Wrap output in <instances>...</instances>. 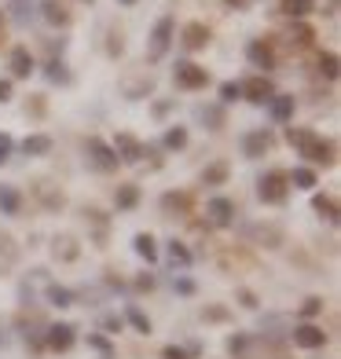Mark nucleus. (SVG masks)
<instances>
[{
  "label": "nucleus",
  "instance_id": "obj_1",
  "mask_svg": "<svg viewBox=\"0 0 341 359\" xmlns=\"http://www.w3.org/2000/svg\"><path fill=\"white\" fill-rule=\"evenodd\" d=\"M173 41H176V19H173V15H161V19L151 26V34H147V62H161V59H166Z\"/></svg>",
  "mask_w": 341,
  "mask_h": 359
},
{
  "label": "nucleus",
  "instance_id": "obj_2",
  "mask_svg": "<svg viewBox=\"0 0 341 359\" xmlns=\"http://www.w3.org/2000/svg\"><path fill=\"white\" fill-rule=\"evenodd\" d=\"M209 70L199 67V62H191V59H176V67H173V85L180 88V92H202L209 88Z\"/></svg>",
  "mask_w": 341,
  "mask_h": 359
},
{
  "label": "nucleus",
  "instance_id": "obj_3",
  "mask_svg": "<svg viewBox=\"0 0 341 359\" xmlns=\"http://www.w3.org/2000/svg\"><path fill=\"white\" fill-rule=\"evenodd\" d=\"M257 198L265 205H286L290 198V180L283 169H268L261 180H257Z\"/></svg>",
  "mask_w": 341,
  "mask_h": 359
},
{
  "label": "nucleus",
  "instance_id": "obj_4",
  "mask_svg": "<svg viewBox=\"0 0 341 359\" xmlns=\"http://www.w3.org/2000/svg\"><path fill=\"white\" fill-rule=\"evenodd\" d=\"M85 161H88V169L103 172V176H110V172H118V169H121L118 154H114V151H110V143L100 140V136H88V140H85Z\"/></svg>",
  "mask_w": 341,
  "mask_h": 359
},
{
  "label": "nucleus",
  "instance_id": "obj_5",
  "mask_svg": "<svg viewBox=\"0 0 341 359\" xmlns=\"http://www.w3.org/2000/svg\"><path fill=\"white\" fill-rule=\"evenodd\" d=\"M242 235H246L253 246H261V250H283L286 246V231L279 224H246Z\"/></svg>",
  "mask_w": 341,
  "mask_h": 359
},
{
  "label": "nucleus",
  "instance_id": "obj_6",
  "mask_svg": "<svg viewBox=\"0 0 341 359\" xmlns=\"http://www.w3.org/2000/svg\"><path fill=\"white\" fill-rule=\"evenodd\" d=\"M77 345V326L74 323H48L44 326V348H52V352H70Z\"/></svg>",
  "mask_w": 341,
  "mask_h": 359
},
{
  "label": "nucleus",
  "instance_id": "obj_7",
  "mask_svg": "<svg viewBox=\"0 0 341 359\" xmlns=\"http://www.w3.org/2000/svg\"><path fill=\"white\" fill-rule=\"evenodd\" d=\"M239 88H242V100L253 103V107H265L272 95H275V81L268 74H253L246 81H239Z\"/></svg>",
  "mask_w": 341,
  "mask_h": 359
},
{
  "label": "nucleus",
  "instance_id": "obj_8",
  "mask_svg": "<svg viewBox=\"0 0 341 359\" xmlns=\"http://www.w3.org/2000/svg\"><path fill=\"white\" fill-rule=\"evenodd\" d=\"M118 88H121V95H125V100L140 103V100H147V95L154 92V74H147V70L125 74V77L118 81Z\"/></svg>",
  "mask_w": 341,
  "mask_h": 359
},
{
  "label": "nucleus",
  "instance_id": "obj_9",
  "mask_svg": "<svg viewBox=\"0 0 341 359\" xmlns=\"http://www.w3.org/2000/svg\"><path fill=\"white\" fill-rule=\"evenodd\" d=\"M272 147H275L272 128H250V133L242 136V158H246V161H261Z\"/></svg>",
  "mask_w": 341,
  "mask_h": 359
},
{
  "label": "nucleus",
  "instance_id": "obj_10",
  "mask_svg": "<svg viewBox=\"0 0 341 359\" xmlns=\"http://www.w3.org/2000/svg\"><path fill=\"white\" fill-rule=\"evenodd\" d=\"M334 154H337V147H334V140H323V136H316L312 143L301 151V158H305V165L308 169H330L334 165Z\"/></svg>",
  "mask_w": 341,
  "mask_h": 359
},
{
  "label": "nucleus",
  "instance_id": "obj_11",
  "mask_svg": "<svg viewBox=\"0 0 341 359\" xmlns=\"http://www.w3.org/2000/svg\"><path fill=\"white\" fill-rule=\"evenodd\" d=\"M8 77L11 81H29V77H34L37 74V59H34V52H29V48L26 44H15L11 48V55H8Z\"/></svg>",
  "mask_w": 341,
  "mask_h": 359
},
{
  "label": "nucleus",
  "instance_id": "obj_12",
  "mask_svg": "<svg viewBox=\"0 0 341 359\" xmlns=\"http://www.w3.org/2000/svg\"><path fill=\"white\" fill-rule=\"evenodd\" d=\"M283 44L290 48V52H305V48H312V41H316V29L308 26V22H301V19H290L286 26H283Z\"/></svg>",
  "mask_w": 341,
  "mask_h": 359
},
{
  "label": "nucleus",
  "instance_id": "obj_13",
  "mask_svg": "<svg viewBox=\"0 0 341 359\" xmlns=\"http://www.w3.org/2000/svg\"><path fill=\"white\" fill-rule=\"evenodd\" d=\"M235 202L227 198V194H213V198L206 202V220L209 227H232L235 224Z\"/></svg>",
  "mask_w": 341,
  "mask_h": 359
},
{
  "label": "nucleus",
  "instance_id": "obj_14",
  "mask_svg": "<svg viewBox=\"0 0 341 359\" xmlns=\"http://www.w3.org/2000/svg\"><path fill=\"white\" fill-rule=\"evenodd\" d=\"M290 341H294L297 348H308V352H316V348H323L327 345V330L323 326H316V323H294V330H290Z\"/></svg>",
  "mask_w": 341,
  "mask_h": 359
},
{
  "label": "nucleus",
  "instance_id": "obj_15",
  "mask_svg": "<svg viewBox=\"0 0 341 359\" xmlns=\"http://www.w3.org/2000/svg\"><path fill=\"white\" fill-rule=\"evenodd\" d=\"M110 151L118 154L121 165H140V161H143V143L133 133H118V136H114V143H110Z\"/></svg>",
  "mask_w": 341,
  "mask_h": 359
},
{
  "label": "nucleus",
  "instance_id": "obj_16",
  "mask_svg": "<svg viewBox=\"0 0 341 359\" xmlns=\"http://www.w3.org/2000/svg\"><path fill=\"white\" fill-rule=\"evenodd\" d=\"M48 250H52V260L55 264H74V260L81 257V242L74 235H52V242H48Z\"/></svg>",
  "mask_w": 341,
  "mask_h": 359
},
{
  "label": "nucleus",
  "instance_id": "obj_17",
  "mask_svg": "<svg viewBox=\"0 0 341 359\" xmlns=\"http://www.w3.org/2000/svg\"><path fill=\"white\" fill-rule=\"evenodd\" d=\"M246 59H250L253 70H275V48H272V41L253 37V41L246 44Z\"/></svg>",
  "mask_w": 341,
  "mask_h": 359
},
{
  "label": "nucleus",
  "instance_id": "obj_18",
  "mask_svg": "<svg viewBox=\"0 0 341 359\" xmlns=\"http://www.w3.org/2000/svg\"><path fill=\"white\" fill-rule=\"evenodd\" d=\"M37 11H41V19L48 26H55V29H67L74 22V15L67 11V4L62 0H37Z\"/></svg>",
  "mask_w": 341,
  "mask_h": 359
},
{
  "label": "nucleus",
  "instance_id": "obj_19",
  "mask_svg": "<svg viewBox=\"0 0 341 359\" xmlns=\"http://www.w3.org/2000/svg\"><path fill=\"white\" fill-rule=\"evenodd\" d=\"M265 107H268V118H272L275 125H290V121H294V110H297V100H294V95L275 92Z\"/></svg>",
  "mask_w": 341,
  "mask_h": 359
},
{
  "label": "nucleus",
  "instance_id": "obj_20",
  "mask_svg": "<svg viewBox=\"0 0 341 359\" xmlns=\"http://www.w3.org/2000/svg\"><path fill=\"white\" fill-rule=\"evenodd\" d=\"M209 26L206 22H187L180 29V44H184V52H202V48H209Z\"/></svg>",
  "mask_w": 341,
  "mask_h": 359
},
{
  "label": "nucleus",
  "instance_id": "obj_21",
  "mask_svg": "<svg viewBox=\"0 0 341 359\" xmlns=\"http://www.w3.org/2000/svg\"><path fill=\"white\" fill-rule=\"evenodd\" d=\"M34 194L41 198V205L48 209V213H59L62 205H67V194H62L55 184H48V180H37V187H34Z\"/></svg>",
  "mask_w": 341,
  "mask_h": 359
},
{
  "label": "nucleus",
  "instance_id": "obj_22",
  "mask_svg": "<svg viewBox=\"0 0 341 359\" xmlns=\"http://www.w3.org/2000/svg\"><path fill=\"white\" fill-rule=\"evenodd\" d=\"M133 253L143 260V264H158V257H161V250H158V238H154L151 231H140V235H133Z\"/></svg>",
  "mask_w": 341,
  "mask_h": 359
},
{
  "label": "nucleus",
  "instance_id": "obj_23",
  "mask_svg": "<svg viewBox=\"0 0 341 359\" xmlns=\"http://www.w3.org/2000/svg\"><path fill=\"white\" fill-rule=\"evenodd\" d=\"M44 301L62 312V308H74V304H77V293H74L70 286H62V283H48V286H44Z\"/></svg>",
  "mask_w": 341,
  "mask_h": 359
},
{
  "label": "nucleus",
  "instance_id": "obj_24",
  "mask_svg": "<svg viewBox=\"0 0 341 359\" xmlns=\"http://www.w3.org/2000/svg\"><path fill=\"white\" fill-rule=\"evenodd\" d=\"M22 213V191L15 184H0V217H19Z\"/></svg>",
  "mask_w": 341,
  "mask_h": 359
},
{
  "label": "nucleus",
  "instance_id": "obj_25",
  "mask_svg": "<svg viewBox=\"0 0 341 359\" xmlns=\"http://www.w3.org/2000/svg\"><path fill=\"white\" fill-rule=\"evenodd\" d=\"M194 118H199L209 133H220L224 128V121H227V114H224V107L220 103H202L199 110H194Z\"/></svg>",
  "mask_w": 341,
  "mask_h": 359
},
{
  "label": "nucleus",
  "instance_id": "obj_26",
  "mask_svg": "<svg viewBox=\"0 0 341 359\" xmlns=\"http://www.w3.org/2000/svg\"><path fill=\"white\" fill-rule=\"evenodd\" d=\"M121 319L133 326L136 334H143V337H151V334H154V323H151V316L143 312L140 304H125V316H121Z\"/></svg>",
  "mask_w": 341,
  "mask_h": 359
},
{
  "label": "nucleus",
  "instance_id": "obj_27",
  "mask_svg": "<svg viewBox=\"0 0 341 359\" xmlns=\"http://www.w3.org/2000/svg\"><path fill=\"white\" fill-rule=\"evenodd\" d=\"M161 213H166V217H173L176 220V213H180V217H187V209H191V198H187V194L184 191H169V194H161Z\"/></svg>",
  "mask_w": 341,
  "mask_h": 359
},
{
  "label": "nucleus",
  "instance_id": "obj_28",
  "mask_svg": "<svg viewBox=\"0 0 341 359\" xmlns=\"http://www.w3.org/2000/svg\"><path fill=\"white\" fill-rule=\"evenodd\" d=\"M52 136H44V133H34V136H26L22 143H19V151L26 154V158H44V154H52Z\"/></svg>",
  "mask_w": 341,
  "mask_h": 359
},
{
  "label": "nucleus",
  "instance_id": "obj_29",
  "mask_svg": "<svg viewBox=\"0 0 341 359\" xmlns=\"http://www.w3.org/2000/svg\"><path fill=\"white\" fill-rule=\"evenodd\" d=\"M136 205H140V184H118V191H114V209L128 213Z\"/></svg>",
  "mask_w": 341,
  "mask_h": 359
},
{
  "label": "nucleus",
  "instance_id": "obj_30",
  "mask_svg": "<svg viewBox=\"0 0 341 359\" xmlns=\"http://www.w3.org/2000/svg\"><path fill=\"white\" fill-rule=\"evenodd\" d=\"M41 74H44L48 81H52V85H62V88H67L70 81H74L70 67H67V62H62V59H48L44 67H41Z\"/></svg>",
  "mask_w": 341,
  "mask_h": 359
},
{
  "label": "nucleus",
  "instance_id": "obj_31",
  "mask_svg": "<svg viewBox=\"0 0 341 359\" xmlns=\"http://www.w3.org/2000/svg\"><path fill=\"white\" fill-rule=\"evenodd\" d=\"M286 180H290V187H297V191H316L319 172L308 169V165H294V172H286Z\"/></svg>",
  "mask_w": 341,
  "mask_h": 359
},
{
  "label": "nucleus",
  "instance_id": "obj_32",
  "mask_svg": "<svg viewBox=\"0 0 341 359\" xmlns=\"http://www.w3.org/2000/svg\"><path fill=\"white\" fill-rule=\"evenodd\" d=\"M316 11V0H279V15H286V19H308V15Z\"/></svg>",
  "mask_w": 341,
  "mask_h": 359
},
{
  "label": "nucleus",
  "instance_id": "obj_33",
  "mask_svg": "<svg viewBox=\"0 0 341 359\" xmlns=\"http://www.w3.org/2000/svg\"><path fill=\"white\" fill-rule=\"evenodd\" d=\"M187 140H191V133L184 125H169L166 133H161V151H184Z\"/></svg>",
  "mask_w": 341,
  "mask_h": 359
},
{
  "label": "nucleus",
  "instance_id": "obj_34",
  "mask_svg": "<svg viewBox=\"0 0 341 359\" xmlns=\"http://www.w3.org/2000/svg\"><path fill=\"white\" fill-rule=\"evenodd\" d=\"M312 209L319 213V220H327V224H337V217H341L337 198H330V194H312Z\"/></svg>",
  "mask_w": 341,
  "mask_h": 359
},
{
  "label": "nucleus",
  "instance_id": "obj_35",
  "mask_svg": "<svg viewBox=\"0 0 341 359\" xmlns=\"http://www.w3.org/2000/svg\"><path fill=\"white\" fill-rule=\"evenodd\" d=\"M166 257L173 260V268H191V260H194V253L184 246V242H166Z\"/></svg>",
  "mask_w": 341,
  "mask_h": 359
},
{
  "label": "nucleus",
  "instance_id": "obj_36",
  "mask_svg": "<svg viewBox=\"0 0 341 359\" xmlns=\"http://www.w3.org/2000/svg\"><path fill=\"white\" fill-rule=\"evenodd\" d=\"M227 172H232V169H227V161H213V165H206L202 169V187H220L224 184V180H227Z\"/></svg>",
  "mask_w": 341,
  "mask_h": 359
},
{
  "label": "nucleus",
  "instance_id": "obj_37",
  "mask_svg": "<svg viewBox=\"0 0 341 359\" xmlns=\"http://www.w3.org/2000/svg\"><path fill=\"white\" fill-rule=\"evenodd\" d=\"M85 341H88V348L100 355V359H118V348H114V341L107 334H88Z\"/></svg>",
  "mask_w": 341,
  "mask_h": 359
},
{
  "label": "nucleus",
  "instance_id": "obj_38",
  "mask_svg": "<svg viewBox=\"0 0 341 359\" xmlns=\"http://www.w3.org/2000/svg\"><path fill=\"white\" fill-rule=\"evenodd\" d=\"M316 136H319V133H316V128H297V125H294V128H286V143H290V147H294V151H297V154H301V151H305V147H308V143H312Z\"/></svg>",
  "mask_w": 341,
  "mask_h": 359
},
{
  "label": "nucleus",
  "instance_id": "obj_39",
  "mask_svg": "<svg viewBox=\"0 0 341 359\" xmlns=\"http://www.w3.org/2000/svg\"><path fill=\"white\" fill-rule=\"evenodd\" d=\"M316 70H319L323 77H327V81H337V74H341V59H337L334 52H319Z\"/></svg>",
  "mask_w": 341,
  "mask_h": 359
},
{
  "label": "nucleus",
  "instance_id": "obj_40",
  "mask_svg": "<svg viewBox=\"0 0 341 359\" xmlns=\"http://www.w3.org/2000/svg\"><path fill=\"white\" fill-rule=\"evenodd\" d=\"M81 217H85V224H92L95 231H100V242L107 238V213H103V209H95V205H85V209H81Z\"/></svg>",
  "mask_w": 341,
  "mask_h": 359
},
{
  "label": "nucleus",
  "instance_id": "obj_41",
  "mask_svg": "<svg viewBox=\"0 0 341 359\" xmlns=\"http://www.w3.org/2000/svg\"><path fill=\"white\" fill-rule=\"evenodd\" d=\"M217 95H220V107H232V103H239V100H242L239 81H224V85L217 88Z\"/></svg>",
  "mask_w": 341,
  "mask_h": 359
},
{
  "label": "nucleus",
  "instance_id": "obj_42",
  "mask_svg": "<svg viewBox=\"0 0 341 359\" xmlns=\"http://www.w3.org/2000/svg\"><path fill=\"white\" fill-rule=\"evenodd\" d=\"M319 312H323V297H305V301H301V308H297L301 323H312Z\"/></svg>",
  "mask_w": 341,
  "mask_h": 359
},
{
  "label": "nucleus",
  "instance_id": "obj_43",
  "mask_svg": "<svg viewBox=\"0 0 341 359\" xmlns=\"http://www.w3.org/2000/svg\"><path fill=\"white\" fill-rule=\"evenodd\" d=\"M199 316H202V323H213V326H217V323H227V319H232V312H227L224 304H206Z\"/></svg>",
  "mask_w": 341,
  "mask_h": 359
},
{
  "label": "nucleus",
  "instance_id": "obj_44",
  "mask_svg": "<svg viewBox=\"0 0 341 359\" xmlns=\"http://www.w3.org/2000/svg\"><path fill=\"white\" fill-rule=\"evenodd\" d=\"M11 8H15V22L26 26L29 19H34V8H37V0H11Z\"/></svg>",
  "mask_w": 341,
  "mask_h": 359
},
{
  "label": "nucleus",
  "instance_id": "obj_45",
  "mask_svg": "<svg viewBox=\"0 0 341 359\" xmlns=\"http://www.w3.org/2000/svg\"><path fill=\"white\" fill-rule=\"evenodd\" d=\"M121 52H125L121 29H110V34H107V55H110V59H121Z\"/></svg>",
  "mask_w": 341,
  "mask_h": 359
},
{
  "label": "nucleus",
  "instance_id": "obj_46",
  "mask_svg": "<svg viewBox=\"0 0 341 359\" xmlns=\"http://www.w3.org/2000/svg\"><path fill=\"white\" fill-rule=\"evenodd\" d=\"M235 297H239V304L246 308V312H257V308H261L257 293H253V290H246V286H239V290H235Z\"/></svg>",
  "mask_w": 341,
  "mask_h": 359
},
{
  "label": "nucleus",
  "instance_id": "obj_47",
  "mask_svg": "<svg viewBox=\"0 0 341 359\" xmlns=\"http://www.w3.org/2000/svg\"><path fill=\"white\" fill-rule=\"evenodd\" d=\"M100 326H103V334L110 337V334H121V330H125V319H121L118 312H110V316L100 319Z\"/></svg>",
  "mask_w": 341,
  "mask_h": 359
},
{
  "label": "nucleus",
  "instance_id": "obj_48",
  "mask_svg": "<svg viewBox=\"0 0 341 359\" xmlns=\"http://www.w3.org/2000/svg\"><path fill=\"white\" fill-rule=\"evenodd\" d=\"M44 114H48L44 95H29V100H26V118H44Z\"/></svg>",
  "mask_w": 341,
  "mask_h": 359
},
{
  "label": "nucleus",
  "instance_id": "obj_49",
  "mask_svg": "<svg viewBox=\"0 0 341 359\" xmlns=\"http://www.w3.org/2000/svg\"><path fill=\"white\" fill-rule=\"evenodd\" d=\"M173 290L180 293V297H194L199 286H194V279H187V275H173Z\"/></svg>",
  "mask_w": 341,
  "mask_h": 359
},
{
  "label": "nucleus",
  "instance_id": "obj_50",
  "mask_svg": "<svg viewBox=\"0 0 341 359\" xmlns=\"http://www.w3.org/2000/svg\"><path fill=\"white\" fill-rule=\"evenodd\" d=\"M173 110H176V100H158V103L151 107V118H154V121H166Z\"/></svg>",
  "mask_w": 341,
  "mask_h": 359
},
{
  "label": "nucleus",
  "instance_id": "obj_51",
  "mask_svg": "<svg viewBox=\"0 0 341 359\" xmlns=\"http://www.w3.org/2000/svg\"><path fill=\"white\" fill-rule=\"evenodd\" d=\"M154 286H158V279H154L151 271H140L136 279H133V290H136V293H151Z\"/></svg>",
  "mask_w": 341,
  "mask_h": 359
},
{
  "label": "nucleus",
  "instance_id": "obj_52",
  "mask_svg": "<svg viewBox=\"0 0 341 359\" xmlns=\"http://www.w3.org/2000/svg\"><path fill=\"white\" fill-rule=\"evenodd\" d=\"M246 345H250L246 334H232V337H227V352H232V355H242V352H246Z\"/></svg>",
  "mask_w": 341,
  "mask_h": 359
},
{
  "label": "nucleus",
  "instance_id": "obj_53",
  "mask_svg": "<svg viewBox=\"0 0 341 359\" xmlns=\"http://www.w3.org/2000/svg\"><path fill=\"white\" fill-rule=\"evenodd\" d=\"M11 154H15V140L8 133H0V165H8Z\"/></svg>",
  "mask_w": 341,
  "mask_h": 359
},
{
  "label": "nucleus",
  "instance_id": "obj_54",
  "mask_svg": "<svg viewBox=\"0 0 341 359\" xmlns=\"http://www.w3.org/2000/svg\"><path fill=\"white\" fill-rule=\"evenodd\" d=\"M11 100H15V81L0 77V103H11Z\"/></svg>",
  "mask_w": 341,
  "mask_h": 359
},
{
  "label": "nucleus",
  "instance_id": "obj_55",
  "mask_svg": "<svg viewBox=\"0 0 341 359\" xmlns=\"http://www.w3.org/2000/svg\"><path fill=\"white\" fill-rule=\"evenodd\" d=\"M0 253H4L8 260L19 257V253H15V242H11V235H4V231H0Z\"/></svg>",
  "mask_w": 341,
  "mask_h": 359
},
{
  "label": "nucleus",
  "instance_id": "obj_56",
  "mask_svg": "<svg viewBox=\"0 0 341 359\" xmlns=\"http://www.w3.org/2000/svg\"><path fill=\"white\" fill-rule=\"evenodd\" d=\"M161 359H187V352L180 345H166V348H161Z\"/></svg>",
  "mask_w": 341,
  "mask_h": 359
},
{
  "label": "nucleus",
  "instance_id": "obj_57",
  "mask_svg": "<svg viewBox=\"0 0 341 359\" xmlns=\"http://www.w3.org/2000/svg\"><path fill=\"white\" fill-rule=\"evenodd\" d=\"M250 4H257V0H224V8H232V11H246Z\"/></svg>",
  "mask_w": 341,
  "mask_h": 359
},
{
  "label": "nucleus",
  "instance_id": "obj_58",
  "mask_svg": "<svg viewBox=\"0 0 341 359\" xmlns=\"http://www.w3.org/2000/svg\"><path fill=\"white\" fill-rule=\"evenodd\" d=\"M184 352H187V359H199V355H202V345H199V341H191Z\"/></svg>",
  "mask_w": 341,
  "mask_h": 359
},
{
  "label": "nucleus",
  "instance_id": "obj_59",
  "mask_svg": "<svg viewBox=\"0 0 341 359\" xmlns=\"http://www.w3.org/2000/svg\"><path fill=\"white\" fill-rule=\"evenodd\" d=\"M323 15H330V19H334V15H337V0H327V11H323Z\"/></svg>",
  "mask_w": 341,
  "mask_h": 359
},
{
  "label": "nucleus",
  "instance_id": "obj_60",
  "mask_svg": "<svg viewBox=\"0 0 341 359\" xmlns=\"http://www.w3.org/2000/svg\"><path fill=\"white\" fill-rule=\"evenodd\" d=\"M8 345H11V337H8L4 330H0V348H8Z\"/></svg>",
  "mask_w": 341,
  "mask_h": 359
},
{
  "label": "nucleus",
  "instance_id": "obj_61",
  "mask_svg": "<svg viewBox=\"0 0 341 359\" xmlns=\"http://www.w3.org/2000/svg\"><path fill=\"white\" fill-rule=\"evenodd\" d=\"M118 4H121V8H133V4H140V0H118Z\"/></svg>",
  "mask_w": 341,
  "mask_h": 359
},
{
  "label": "nucleus",
  "instance_id": "obj_62",
  "mask_svg": "<svg viewBox=\"0 0 341 359\" xmlns=\"http://www.w3.org/2000/svg\"><path fill=\"white\" fill-rule=\"evenodd\" d=\"M0 26H4V8H0Z\"/></svg>",
  "mask_w": 341,
  "mask_h": 359
},
{
  "label": "nucleus",
  "instance_id": "obj_63",
  "mask_svg": "<svg viewBox=\"0 0 341 359\" xmlns=\"http://www.w3.org/2000/svg\"><path fill=\"white\" fill-rule=\"evenodd\" d=\"M85 4H92V0H85Z\"/></svg>",
  "mask_w": 341,
  "mask_h": 359
}]
</instances>
